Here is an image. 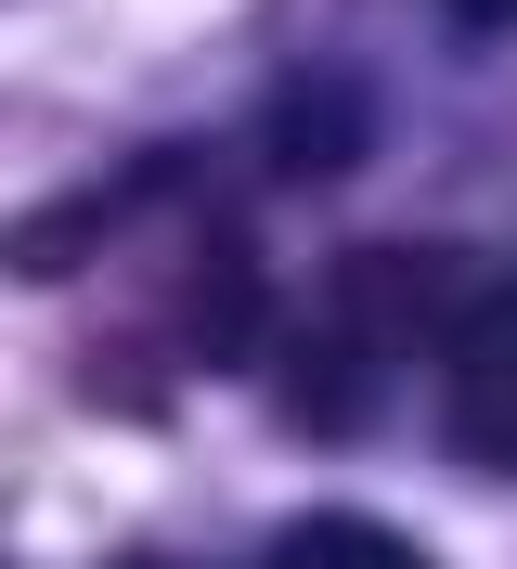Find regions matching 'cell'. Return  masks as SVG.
<instances>
[{
  "label": "cell",
  "instance_id": "cell-1",
  "mask_svg": "<svg viewBox=\"0 0 517 569\" xmlns=\"http://www.w3.org/2000/svg\"><path fill=\"white\" fill-rule=\"evenodd\" d=\"M440 415L479 466H517V284H491L440 350Z\"/></svg>",
  "mask_w": 517,
  "mask_h": 569
},
{
  "label": "cell",
  "instance_id": "cell-2",
  "mask_svg": "<svg viewBox=\"0 0 517 569\" xmlns=\"http://www.w3.org/2000/svg\"><path fill=\"white\" fill-rule=\"evenodd\" d=\"M259 569H427V557H414L401 531H376V518H298Z\"/></svg>",
  "mask_w": 517,
  "mask_h": 569
},
{
  "label": "cell",
  "instance_id": "cell-3",
  "mask_svg": "<svg viewBox=\"0 0 517 569\" xmlns=\"http://www.w3.org/2000/svg\"><path fill=\"white\" fill-rule=\"evenodd\" d=\"M505 13H517V0H453V27H505Z\"/></svg>",
  "mask_w": 517,
  "mask_h": 569
}]
</instances>
